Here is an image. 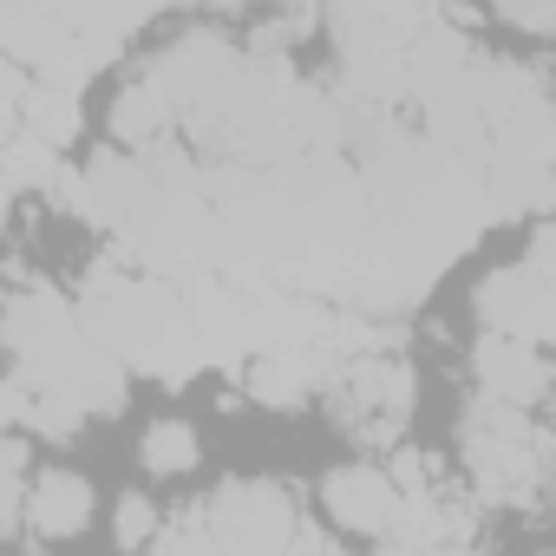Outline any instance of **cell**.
<instances>
[{
    "instance_id": "cell-9",
    "label": "cell",
    "mask_w": 556,
    "mask_h": 556,
    "mask_svg": "<svg viewBox=\"0 0 556 556\" xmlns=\"http://www.w3.org/2000/svg\"><path fill=\"white\" fill-rule=\"evenodd\" d=\"M144 465H151V471H190V465H197V432L177 426V419L151 426V432H144Z\"/></svg>"
},
{
    "instance_id": "cell-7",
    "label": "cell",
    "mask_w": 556,
    "mask_h": 556,
    "mask_svg": "<svg viewBox=\"0 0 556 556\" xmlns=\"http://www.w3.org/2000/svg\"><path fill=\"white\" fill-rule=\"evenodd\" d=\"M170 125H184V105H177V92H170V79L151 66L118 105H112V138L118 144H131V151H144V144H157Z\"/></svg>"
},
{
    "instance_id": "cell-1",
    "label": "cell",
    "mask_w": 556,
    "mask_h": 556,
    "mask_svg": "<svg viewBox=\"0 0 556 556\" xmlns=\"http://www.w3.org/2000/svg\"><path fill=\"white\" fill-rule=\"evenodd\" d=\"M543 452H549V445L530 432L523 406L491 400V393L465 406V458H471V478H478L484 497H497V504H523V497H536Z\"/></svg>"
},
{
    "instance_id": "cell-4",
    "label": "cell",
    "mask_w": 556,
    "mask_h": 556,
    "mask_svg": "<svg viewBox=\"0 0 556 556\" xmlns=\"http://www.w3.org/2000/svg\"><path fill=\"white\" fill-rule=\"evenodd\" d=\"M478 321L497 328V334H523V341L549 334V282L536 275V262H517V268L491 275L478 289Z\"/></svg>"
},
{
    "instance_id": "cell-10",
    "label": "cell",
    "mask_w": 556,
    "mask_h": 556,
    "mask_svg": "<svg viewBox=\"0 0 556 556\" xmlns=\"http://www.w3.org/2000/svg\"><path fill=\"white\" fill-rule=\"evenodd\" d=\"M118 543H157V504L118 497Z\"/></svg>"
},
{
    "instance_id": "cell-8",
    "label": "cell",
    "mask_w": 556,
    "mask_h": 556,
    "mask_svg": "<svg viewBox=\"0 0 556 556\" xmlns=\"http://www.w3.org/2000/svg\"><path fill=\"white\" fill-rule=\"evenodd\" d=\"M27 523L34 536H79L92 523V491L86 478L73 471H40L34 478V497H27Z\"/></svg>"
},
{
    "instance_id": "cell-6",
    "label": "cell",
    "mask_w": 556,
    "mask_h": 556,
    "mask_svg": "<svg viewBox=\"0 0 556 556\" xmlns=\"http://www.w3.org/2000/svg\"><path fill=\"white\" fill-rule=\"evenodd\" d=\"M484 203H491V223L536 216L556 203V170L543 157H523V151H491L484 157Z\"/></svg>"
},
{
    "instance_id": "cell-2",
    "label": "cell",
    "mask_w": 556,
    "mask_h": 556,
    "mask_svg": "<svg viewBox=\"0 0 556 556\" xmlns=\"http://www.w3.org/2000/svg\"><path fill=\"white\" fill-rule=\"evenodd\" d=\"M203 517H210L216 549H289L295 543V504L275 484H255V478L203 497Z\"/></svg>"
},
{
    "instance_id": "cell-3",
    "label": "cell",
    "mask_w": 556,
    "mask_h": 556,
    "mask_svg": "<svg viewBox=\"0 0 556 556\" xmlns=\"http://www.w3.org/2000/svg\"><path fill=\"white\" fill-rule=\"evenodd\" d=\"M321 504L334 510V523L367 530V536H387V530L400 523V510H406V491H400V478L380 471V465H341V471L321 484Z\"/></svg>"
},
{
    "instance_id": "cell-5",
    "label": "cell",
    "mask_w": 556,
    "mask_h": 556,
    "mask_svg": "<svg viewBox=\"0 0 556 556\" xmlns=\"http://www.w3.org/2000/svg\"><path fill=\"white\" fill-rule=\"evenodd\" d=\"M478 387L491 393V400H510V406H536L543 393H549V367H543V354H536V341H523V334H484L478 341Z\"/></svg>"
}]
</instances>
